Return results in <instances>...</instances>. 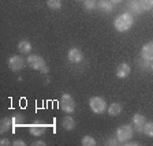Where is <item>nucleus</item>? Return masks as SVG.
I'll return each mask as SVG.
<instances>
[{
  "label": "nucleus",
  "mask_w": 153,
  "mask_h": 146,
  "mask_svg": "<svg viewBox=\"0 0 153 146\" xmlns=\"http://www.w3.org/2000/svg\"><path fill=\"white\" fill-rule=\"evenodd\" d=\"M47 143L44 142V141H37V142H34L33 143V146H45Z\"/></svg>",
  "instance_id": "28"
},
{
  "label": "nucleus",
  "mask_w": 153,
  "mask_h": 146,
  "mask_svg": "<svg viewBox=\"0 0 153 146\" xmlns=\"http://www.w3.org/2000/svg\"><path fill=\"white\" fill-rule=\"evenodd\" d=\"M138 64H140L141 68H143V70H148V68H150V62L146 60V59H143V57H141L140 60H138Z\"/></svg>",
  "instance_id": "24"
},
{
  "label": "nucleus",
  "mask_w": 153,
  "mask_h": 146,
  "mask_svg": "<svg viewBox=\"0 0 153 146\" xmlns=\"http://www.w3.org/2000/svg\"><path fill=\"white\" fill-rule=\"evenodd\" d=\"M0 145H1V146H7V145H10V141L7 139V138H3V139L0 141Z\"/></svg>",
  "instance_id": "27"
},
{
  "label": "nucleus",
  "mask_w": 153,
  "mask_h": 146,
  "mask_svg": "<svg viewBox=\"0 0 153 146\" xmlns=\"http://www.w3.org/2000/svg\"><path fill=\"white\" fill-rule=\"evenodd\" d=\"M60 109L63 112H66L67 115H71L75 111V101H74L73 96L68 94V93H64L60 99Z\"/></svg>",
  "instance_id": "5"
},
{
  "label": "nucleus",
  "mask_w": 153,
  "mask_h": 146,
  "mask_svg": "<svg viewBox=\"0 0 153 146\" xmlns=\"http://www.w3.org/2000/svg\"><path fill=\"white\" fill-rule=\"evenodd\" d=\"M143 134L150 138H153V122L145 123V126H143Z\"/></svg>",
  "instance_id": "23"
},
{
  "label": "nucleus",
  "mask_w": 153,
  "mask_h": 146,
  "mask_svg": "<svg viewBox=\"0 0 153 146\" xmlns=\"http://www.w3.org/2000/svg\"><path fill=\"white\" fill-rule=\"evenodd\" d=\"M18 51L21 52L22 55H29L30 52H32V44H30V41H27V40H22V41H19Z\"/></svg>",
  "instance_id": "14"
},
{
  "label": "nucleus",
  "mask_w": 153,
  "mask_h": 146,
  "mask_svg": "<svg viewBox=\"0 0 153 146\" xmlns=\"http://www.w3.org/2000/svg\"><path fill=\"white\" fill-rule=\"evenodd\" d=\"M67 57H68V60L71 62V63H81V62L83 60V55H82V51L81 49H78V48H71L70 51L67 52Z\"/></svg>",
  "instance_id": "9"
},
{
  "label": "nucleus",
  "mask_w": 153,
  "mask_h": 146,
  "mask_svg": "<svg viewBox=\"0 0 153 146\" xmlns=\"http://www.w3.org/2000/svg\"><path fill=\"white\" fill-rule=\"evenodd\" d=\"M97 8L105 14H109L114 8V6H112L111 0H100V3H97Z\"/></svg>",
  "instance_id": "15"
},
{
  "label": "nucleus",
  "mask_w": 153,
  "mask_h": 146,
  "mask_svg": "<svg viewBox=\"0 0 153 146\" xmlns=\"http://www.w3.org/2000/svg\"><path fill=\"white\" fill-rule=\"evenodd\" d=\"M11 120H13V128H15V127H18V126H23L25 118H23V115H21V113H15L11 116Z\"/></svg>",
  "instance_id": "18"
},
{
  "label": "nucleus",
  "mask_w": 153,
  "mask_h": 146,
  "mask_svg": "<svg viewBox=\"0 0 153 146\" xmlns=\"http://www.w3.org/2000/svg\"><path fill=\"white\" fill-rule=\"evenodd\" d=\"M81 143H82L83 146H96V139L93 137H90V135H85V137L82 138V141H81Z\"/></svg>",
  "instance_id": "22"
},
{
  "label": "nucleus",
  "mask_w": 153,
  "mask_h": 146,
  "mask_svg": "<svg viewBox=\"0 0 153 146\" xmlns=\"http://www.w3.org/2000/svg\"><path fill=\"white\" fill-rule=\"evenodd\" d=\"M133 134H134V128L131 127L130 124H123V126H120V127L116 128V131H115V137L118 138V141L120 143H124V142H127V141H130L131 138H133Z\"/></svg>",
  "instance_id": "3"
},
{
  "label": "nucleus",
  "mask_w": 153,
  "mask_h": 146,
  "mask_svg": "<svg viewBox=\"0 0 153 146\" xmlns=\"http://www.w3.org/2000/svg\"><path fill=\"white\" fill-rule=\"evenodd\" d=\"M133 23H134V19H133V15H131L130 13L119 14L114 21L115 29L120 33H124V32H127V30H130Z\"/></svg>",
  "instance_id": "1"
},
{
  "label": "nucleus",
  "mask_w": 153,
  "mask_h": 146,
  "mask_svg": "<svg viewBox=\"0 0 153 146\" xmlns=\"http://www.w3.org/2000/svg\"><path fill=\"white\" fill-rule=\"evenodd\" d=\"M13 145H15V146H25V141H22V139H16L15 142H13Z\"/></svg>",
  "instance_id": "26"
},
{
  "label": "nucleus",
  "mask_w": 153,
  "mask_h": 146,
  "mask_svg": "<svg viewBox=\"0 0 153 146\" xmlns=\"http://www.w3.org/2000/svg\"><path fill=\"white\" fill-rule=\"evenodd\" d=\"M124 143H126V145H127V146H131V145H134V146H138V145H140V143H137V142H124Z\"/></svg>",
  "instance_id": "29"
},
{
  "label": "nucleus",
  "mask_w": 153,
  "mask_h": 146,
  "mask_svg": "<svg viewBox=\"0 0 153 146\" xmlns=\"http://www.w3.org/2000/svg\"><path fill=\"white\" fill-rule=\"evenodd\" d=\"M89 108L92 109L93 113L101 115V113H104V112L107 111L108 105H107V102H105V100L102 99V97L94 96V97H92V99L89 100Z\"/></svg>",
  "instance_id": "4"
},
{
  "label": "nucleus",
  "mask_w": 153,
  "mask_h": 146,
  "mask_svg": "<svg viewBox=\"0 0 153 146\" xmlns=\"http://www.w3.org/2000/svg\"><path fill=\"white\" fill-rule=\"evenodd\" d=\"M26 63H27V66L30 67V68L40 71L41 74H48V71H49L45 60L40 56V55H29Z\"/></svg>",
  "instance_id": "2"
},
{
  "label": "nucleus",
  "mask_w": 153,
  "mask_h": 146,
  "mask_svg": "<svg viewBox=\"0 0 153 146\" xmlns=\"http://www.w3.org/2000/svg\"><path fill=\"white\" fill-rule=\"evenodd\" d=\"M146 123V119L145 116L141 113H135L133 116V124H134V131H137V133H143V126Z\"/></svg>",
  "instance_id": "8"
},
{
  "label": "nucleus",
  "mask_w": 153,
  "mask_h": 146,
  "mask_svg": "<svg viewBox=\"0 0 153 146\" xmlns=\"http://www.w3.org/2000/svg\"><path fill=\"white\" fill-rule=\"evenodd\" d=\"M83 8L88 10V11H93V10H96L97 8L96 0H83Z\"/></svg>",
  "instance_id": "21"
},
{
  "label": "nucleus",
  "mask_w": 153,
  "mask_h": 146,
  "mask_svg": "<svg viewBox=\"0 0 153 146\" xmlns=\"http://www.w3.org/2000/svg\"><path fill=\"white\" fill-rule=\"evenodd\" d=\"M47 131V124L41 123V122H34V123L29 124V133L34 135V137H41Z\"/></svg>",
  "instance_id": "7"
},
{
  "label": "nucleus",
  "mask_w": 153,
  "mask_h": 146,
  "mask_svg": "<svg viewBox=\"0 0 153 146\" xmlns=\"http://www.w3.org/2000/svg\"><path fill=\"white\" fill-rule=\"evenodd\" d=\"M114 3H119V1H122V0H112Z\"/></svg>",
  "instance_id": "30"
},
{
  "label": "nucleus",
  "mask_w": 153,
  "mask_h": 146,
  "mask_svg": "<svg viewBox=\"0 0 153 146\" xmlns=\"http://www.w3.org/2000/svg\"><path fill=\"white\" fill-rule=\"evenodd\" d=\"M131 73V67L128 66L127 63H120L118 67H116V76L119 79H124L127 78Z\"/></svg>",
  "instance_id": "10"
},
{
  "label": "nucleus",
  "mask_w": 153,
  "mask_h": 146,
  "mask_svg": "<svg viewBox=\"0 0 153 146\" xmlns=\"http://www.w3.org/2000/svg\"><path fill=\"white\" fill-rule=\"evenodd\" d=\"M7 66H8V68L11 71H19L22 70L23 67H25V60H23L21 56H11L8 59V62H7Z\"/></svg>",
  "instance_id": "6"
},
{
  "label": "nucleus",
  "mask_w": 153,
  "mask_h": 146,
  "mask_svg": "<svg viewBox=\"0 0 153 146\" xmlns=\"http://www.w3.org/2000/svg\"><path fill=\"white\" fill-rule=\"evenodd\" d=\"M122 104H119V102H112L111 105H109L108 108H107V112L109 113V116H119V115L122 113Z\"/></svg>",
  "instance_id": "16"
},
{
  "label": "nucleus",
  "mask_w": 153,
  "mask_h": 146,
  "mask_svg": "<svg viewBox=\"0 0 153 146\" xmlns=\"http://www.w3.org/2000/svg\"><path fill=\"white\" fill-rule=\"evenodd\" d=\"M150 68H152V71H153V62H152V64H150Z\"/></svg>",
  "instance_id": "31"
},
{
  "label": "nucleus",
  "mask_w": 153,
  "mask_h": 146,
  "mask_svg": "<svg viewBox=\"0 0 153 146\" xmlns=\"http://www.w3.org/2000/svg\"><path fill=\"white\" fill-rule=\"evenodd\" d=\"M142 11H150L153 8V0H138Z\"/></svg>",
  "instance_id": "20"
},
{
  "label": "nucleus",
  "mask_w": 153,
  "mask_h": 146,
  "mask_svg": "<svg viewBox=\"0 0 153 146\" xmlns=\"http://www.w3.org/2000/svg\"><path fill=\"white\" fill-rule=\"evenodd\" d=\"M119 141H118V138L115 137V138H108V139L105 141V145L107 146H109V145H112V146H116V145H119Z\"/></svg>",
  "instance_id": "25"
},
{
  "label": "nucleus",
  "mask_w": 153,
  "mask_h": 146,
  "mask_svg": "<svg viewBox=\"0 0 153 146\" xmlns=\"http://www.w3.org/2000/svg\"><path fill=\"white\" fill-rule=\"evenodd\" d=\"M47 6L53 11H57L62 8V0H47Z\"/></svg>",
  "instance_id": "19"
},
{
  "label": "nucleus",
  "mask_w": 153,
  "mask_h": 146,
  "mask_svg": "<svg viewBox=\"0 0 153 146\" xmlns=\"http://www.w3.org/2000/svg\"><path fill=\"white\" fill-rule=\"evenodd\" d=\"M62 126H63L64 130L71 131V130H74V128H75V120H74L73 116L67 115V116H64V118L62 119Z\"/></svg>",
  "instance_id": "12"
},
{
  "label": "nucleus",
  "mask_w": 153,
  "mask_h": 146,
  "mask_svg": "<svg viewBox=\"0 0 153 146\" xmlns=\"http://www.w3.org/2000/svg\"><path fill=\"white\" fill-rule=\"evenodd\" d=\"M11 127H13V120H11V118L1 119V122H0V133L1 134L8 133V131L11 130Z\"/></svg>",
  "instance_id": "17"
},
{
  "label": "nucleus",
  "mask_w": 153,
  "mask_h": 146,
  "mask_svg": "<svg viewBox=\"0 0 153 146\" xmlns=\"http://www.w3.org/2000/svg\"><path fill=\"white\" fill-rule=\"evenodd\" d=\"M141 57L146 59L149 62H153V41H149L142 47L141 49Z\"/></svg>",
  "instance_id": "11"
},
{
  "label": "nucleus",
  "mask_w": 153,
  "mask_h": 146,
  "mask_svg": "<svg viewBox=\"0 0 153 146\" xmlns=\"http://www.w3.org/2000/svg\"><path fill=\"white\" fill-rule=\"evenodd\" d=\"M127 10L134 15H138L142 13V8H141V4L138 0H130V3L127 4Z\"/></svg>",
  "instance_id": "13"
}]
</instances>
